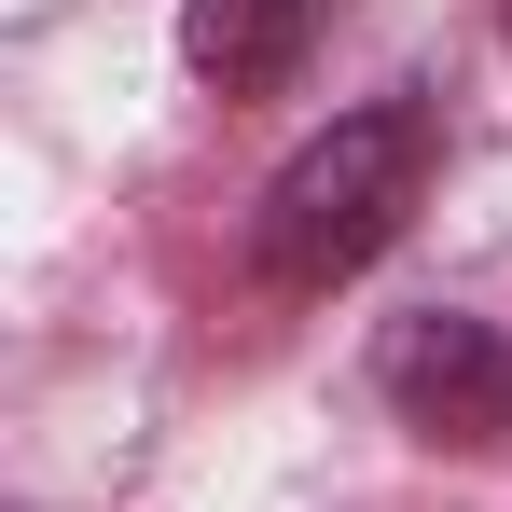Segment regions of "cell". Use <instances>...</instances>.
Returning <instances> with one entry per match:
<instances>
[{
	"instance_id": "1",
	"label": "cell",
	"mask_w": 512,
	"mask_h": 512,
	"mask_svg": "<svg viewBox=\"0 0 512 512\" xmlns=\"http://www.w3.org/2000/svg\"><path fill=\"white\" fill-rule=\"evenodd\" d=\"M416 194H429V97L402 84V97H374V111H333L291 167L263 180L250 250H263L277 291H333V277H360L416 222Z\"/></svg>"
},
{
	"instance_id": "2",
	"label": "cell",
	"mask_w": 512,
	"mask_h": 512,
	"mask_svg": "<svg viewBox=\"0 0 512 512\" xmlns=\"http://www.w3.org/2000/svg\"><path fill=\"white\" fill-rule=\"evenodd\" d=\"M374 388H388L429 443H485V429H512V346L485 333V319H443V305H429V319L388 333Z\"/></svg>"
},
{
	"instance_id": "3",
	"label": "cell",
	"mask_w": 512,
	"mask_h": 512,
	"mask_svg": "<svg viewBox=\"0 0 512 512\" xmlns=\"http://www.w3.org/2000/svg\"><path fill=\"white\" fill-rule=\"evenodd\" d=\"M305 28H319V0H180V56H194V84H222V97H263L305 56Z\"/></svg>"
}]
</instances>
